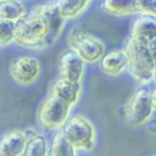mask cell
<instances>
[{
  "label": "cell",
  "mask_w": 156,
  "mask_h": 156,
  "mask_svg": "<svg viewBox=\"0 0 156 156\" xmlns=\"http://www.w3.org/2000/svg\"><path fill=\"white\" fill-rule=\"evenodd\" d=\"M155 41H145L130 37L124 46L128 57V71L139 84H146L154 79Z\"/></svg>",
  "instance_id": "6da1fadb"
},
{
  "label": "cell",
  "mask_w": 156,
  "mask_h": 156,
  "mask_svg": "<svg viewBox=\"0 0 156 156\" xmlns=\"http://www.w3.org/2000/svg\"><path fill=\"white\" fill-rule=\"evenodd\" d=\"M46 26L35 7L15 22L13 43L29 50H41L46 46Z\"/></svg>",
  "instance_id": "7a4b0ae2"
},
{
  "label": "cell",
  "mask_w": 156,
  "mask_h": 156,
  "mask_svg": "<svg viewBox=\"0 0 156 156\" xmlns=\"http://www.w3.org/2000/svg\"><path fill=\"white\" fill-rule=\"evenodd\" d=\"M67 44L72 51L78 54L84 62L88 63L100 61L105 54L104 43L79 27H72L69 29L67 34Z\"/></svg>",
  "instance_id": "3957f363"
},
{
  "label": "cell",
  "mask_w": 156,
  "mask_h": 156,
  "mask_svg": "<svg viewBox=\"0 0 156 156\" xmlns=\"http://www.w3.org/2000/svg\"><path fill=\"white\" fill-rule=\"evenodd\" d=\"M71 107V105L49 93V96L38 107L37 122L45 130H60L69 118Z\"/></svg>",
  "instance_id": "277c9868"
},
{
  "label": "cell",
  "mask_w": 156,
  "mask_h": 156,
  "mask_svg": "<svg viewBox=\"0 0 156 156\" xmlns=\"http://www.w3.org/2000/svg\"><path fill=\"white\" fill-rule=\"evenodd\" d=\"M60 132L76 147V150L89 151L95 146L96 133L94 124L83 116L69 117Z\"/></svg>",
  "instance_id": "5b68a950"
},
{
  "label": "cell",
  "mask_w": 156,
  "mask_h": 156,
  "mask_svg": "<svg viewBox=\"0 0 156 156\" xmlns=\"http://www.w3.org/2000/svg\"><path fill=\"white\" fill-rule=\"evenodd\" d=\"M151 90L149 88L136 89L124 106V118L129 127L138 128L146 124L152 116Z\"/></svg>",
  "instance_id": "8992f818"
},
{
  "label": "cell",
  "mask_w": 156,
  "mask_h": 156,
  "mask_svg": "<svg viewBox=\"0 0 156 156\" xmlns=\"http://www.w3.org/2000/svg\"><path fill=\"white\" fill-rule=\"evenodd\" d=\"M41 71L39 60L35 56L22 55L15 57L9 66V73L12 80L20 85H29L34 83Z\"/></svg>",
  "instance_id": "52a82bcc"
},
{
  "label": "cell",
  "mask_w": 156,
  "mask_h": 156,
  "mask_svg": "<svg viewBox=\"0 0 156 156\" xmlns=\"http://www.w3.org/2000/svg\"><path fill=\"white\" fill-rule=\"evenodd\" d=\"M34 7L38 10V12L40 13V16L44 20V23L46 26V30H48L46 46L51 45L58 38L61 29L63 27V23H65V18L62 17V15L60 12L56 1H46V2L37 5Z\"/></svg>",
  "instance_id": "ba28073f"
},
{
  "label": "cell",
  "mask_w": 156,
  "mask_h": 156,
  "mask_svg": "<svg viewBox=\"0 0 156 156\" xmlns=\"http://www.w3.org/2000/svg\"><path fill=\"white\" fill-rule=\"evenodd\" d=\"M26 129H12L0 136V156H22L28 141Z\"/></svg>",
  "instance_id": "9c48e42d"
},
{
  "label": "cell",
  "mask_w": 156,
  "mask_h": 156,
  "mask_svg": "<svg viewBox=\"0 0 156 156\" xmlns=\"http://www.w3.org/2000/svg\"><path fill=\"white\" fill-rule=\"evenodd\" d=\"M58 72L61 77L80 83L84 76V60L74 51H67L60 58Z\"/></svg>",
  "instance_id": "30bf717a"
},
{
  "label": "cell",
  "mask_w": 156,
  "mask_h": 156,
  "mask_svg": "<svg viewBox=\"0 0 156 156\" xmlns=\"http://www.w3.org/2000/svg\"><path fill=\"white\" fill-rule=\"evenodd\" d=\"M50 94L56 95L68 105L73 106L80 95V83L60 76L52 82L50 87Z\"/></svg>",
  "instance_id": "8fae6325"
},
{
  "label": "cell",
  "mask_w": 156,
  "mask_h": 156,
  "mask_svg": "<svg viewBox=\"0 0 156 156\" xmlns=\"http://www.w3.org/2000/svg\"><path fill=\"white\" fill-rule=\"evenodd\" d=\"M130 37L145 41L156 40V16L149 13H140L133 22L130 28Z\"/></svg>",
  "instance_id": "7c38bea8"
},
{
  "label": "cell",
  "mask_w": 156,
  "mask_h": 156,
  "mask_svg": "<svg viewBox=\"0 0 156 156\" xmlns=\"http://www.w3.org/2000/svg\"><path fill=\"white\" fill-rule=\"evenodd\" d=\"M128 68V57L124 50H112L100 58V69L108 76H118Z\"/></svg>",
  "instance_id": "4fadbf2b"
},
{
  "label": "cell",
  "mask_w": 156,
  "mask_h": 156,
  "mask_svg": "<svg viewBox=\"0 0 156 156\" xmlns=\"http://www.w3.org/2000/svg\"><path fill=\"white\" fill-rule=\"evenodd\" d=\"M104 10L113 16H126L139 12V0H104Z\"/></svg>",
  "instance_id": "5bb4252c"
},
{
  "label": "cell",
  "mask_w": 156,
  "mask_h": 156,
  "mask_svg": "<svg viewBox=\"0 0 156 156\" xmlns=\"http://www.w3.org/2000/svg\"><path fill=\"white\" fill-rule=\"evenodd\" d=\"M49 156H76V147L65 138L61 132H57L51 140Z\"/></svg>",
  "instance_id": "9a60e30c"
},
{
  "label": "cell",
  "mask_w": 156,
  "mask_h": 156,
  "mask_svg": "<svg viewBox=\"0 0 156 156\" xmlns=\"http://www.w3.org/2000/svg\"><path fill=\"white\" fill-rule=\"evenodd\" d=\"M26 12V6L21 0H5L0 2V18L16 22Z\"/></svg>",
  "instance_id": "2e32d148"
},
{
  "label": "cell",
  "mask_w": 156,
  "mask_h": 156,
  "mask_svg": "<svg viewBox=\"0 0 156 156\" xmlns=\"http://www.w3.org/2000/svg\"><path fill=\"white\" fill-rule=\"evenodd\" d=\"M22 156H49V145L46 138L39 133L29 138Z\"/></svg>",
  "instance_id": "e0dca14e"
},
{
  "label": "cell",
  "mask_w": 156,
  "mask_h": 156,
  "mask_svg": "<svg viewBox=\"0 0 156 156\" xmlns=\"http://www.w3.org/2000/svg\"><path fill=\"white\" fill-rule=\"evenodd\" d=\"M91 0H56L58 10L65 20L77 17Z\"/></svg>",
  "instance_id": "ac0fdd59"
},
{
  "label": "cell",
  "mask_w": 156,
  "mask_h": 156,
  "mask_svg": "<svg viewBox=\"0 0 156 156\" xmlns=\"http://www.w3.org/2000/svg\"><path fill=\"white\" fill-rule=\"evenodd\" d=\"M15 22L0 18V46H9L13 43Z\"/></svg>",
  "instance_id": "d6986e66"
},
{
  "label": "cell",
  "mask_w": 156,
  "mask_h": 156,
  "mask_svg": "<svg viewBox=\"0 0 156 156\" xmlns=\"http://www.w3.org/2000/svg\"><path fill=\"white\" fill-rule=\"evenodd\" d=\"M139 13L156 16V0H139Z\"/></svg>",
  "instance_id": "ffe728a7"
},
{
  "label": "cell",
  "mask_w": 156,
  "mask_h": 156,
  "mask_svg": "<svg viewBox=\"0 0 156 156\" xmlns=\"http://www.w3.org/2000/svg\"><path fill=\"white\" fill-rule=\"evenodd\" d=\"M147 130L151 134H156V119L149 121V123H147Z\"/></svg>",
  "instance_id": "44dd1931"
},
{
  "label": "cell",
  "mask_w": 156,
  "mask_h": 156,
  "mask_svg": "<svg viewBox=\"0 0 156 156\" xmlns=\"http://www.w3.org/2000/svg\"><path fill=\"white\" fill-rule=\"evenodd\" d=\"M151 102H152L154 110H156V88L154 90H151Z\"/></svg>",
  "instance_id": "7402d4cb"
},
{
  "label": "cell",
  "mask_w": 156,
  "mask_h": 156,
  "mask_svg": "<svg viewBox=\"0 0 156 156\" xmlns=\"http://www.w3.org/2000/svg\"><path fill=\"white\" fill-rule=\"evenodd\" d=\"M154 79L156 82V66H155V71H154Z\"/></svg>",
  "instance_id": "603a6c76"
},
{
  "label": "cell",
  "mask_w": 156,
  "mask_h": 156,
  "mask_svg": "<svg viewBox=\"0 0 156 156\" xmlns=\"http://www.w3.org/2000/svg\"><path fill=\"white\" fill-rule=\"evenodd\" d=\"M1 1H5V0H0V2H1Z\"/></svg>",
  "instance_id": "cb8c5ba5"
}]
</instances>
